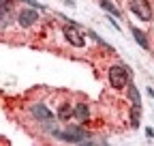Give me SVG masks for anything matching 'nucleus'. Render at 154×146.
Returning a JSON list of instances; mask_svg holds the SVG:
<instances>
[{
    "mask_svg": "<svg viewBox=\"0 0 154 146\" xmlns=\"http://www.w3.org/2000/svg\"><path fill=\"white\" fill-rule=\"evenodd\" d=\"M51 133H56L58 138H62V140H66V142H86L88 140V133H84V131H79V129H69V131H54L51 129Z\"/></svg>",
    "mask_w": 154,
    "mask_h": 146,
    "instance_id": "obj_4",
    "label": "nucleus"
},
{
    "mask_svg": "<svg viewBox=\"0 0 154 146\" xmlns=\"http://www.w3.org/2000/svg\"><path fill=\"white\" fill-rule=\"evenodd\" d=\"M128 7H131V11L137 15L139 20H143V22L152 20V7L148 5V0H131Z\"/></svg>",
    "mask_w": 154,
    "mask_h": 146,
    "instance_id": "obj_2",
    "label": "nucleus"
},
{
    "mask_svg": "<svg viewBox=\"0 0 154 146\" xmlns=\"http://www.w3.org/2000/svg\"><path fill=\"white\" fill-rule=\"evenodd\" d=\"M88 116H90L88 105H86V103H77V105H75V112H73V118H77L79 122H86Z\"/></svg>",
    "mask_w": 154,
    "mask_h": 146,
    "instance_id": "obj_7",
    "label": "nucleus"
},
{
    "mask_svg": "<svg viewBox=\"0 0 154 146\" xmlns=\"http://www.w3.org/2000/svg\"><path fill=\"white\" fill-rule=\"evenodd\" d=\"M131 32H133V36H135V41H137L143 49H150V43H148V39H146V34H143L139 28H133Z\"/></svg>",
    "mask_w": 154,
    "mask_h": 146,
    "instance_id": "obj_9",
    "label": "nucleus"
},
{
    "mask_svg": "<svg viewBox=\"0 0 154 146\" xmlns=\"http://www.w3.org/2000/svg\"><path fill=\"white\" fill-rule=\"evenodd\" d=\"M75 112V107H71V103H62L60 107H58V118L60 120H69Z\"/></svg>",
    "mask_w": 154,
    "mask_h": 146,
    "instance_id": "obj_8",
    "label": "nucleus"
},
{
    "mask_svg": "<svg viewBox=\"0 0 154 146\" xmlns=\"http://www.w3.org/2000/svg\"><path fill=\"white\" fill-rule=\"evenodd\" d=\"M101 7H103L105 11H109V13H111V17H120V11L116 9V7L109 2V0H101Z\"/></svg>",
    "mask_w": 154,
    "mask_h": 146,
    "instance_id": "obj_11",
    "label": "nucleus"
},
{
    "mask_svg": "<svg viewBox=\"0 0 154 146\" xmlns=\"http://www.w3.org/2000/svg\"><path fill=\"white\" fill-rule=\"evenodd\" d=\"M139 114H141L139 105H133V107H131V125H133V127H139Z\"/></svg>",
    "mask_w": 154,
    "mask_h": 146,
    "instance_id": "obj_10",
    "label": "nucleus"
},
{
    "mask_svg": "<svg viewBox=\"0 0 154 146\" xmlns=\"http://www.w3.org/2000/svg\"><path fill=\"white\" fill-rule=\"evenodd\" d=\"M62 32H64L66 41H69L71 45H75V47H84V45H86L84 32H79V28H77V26H73V24H66V26L62 28Z\"/></svg>",
    "mask_w": 154,
    "mask_h": 146,
    "instance_id": "obj_3",
    "label": "nucleus"
},
{
    "mask_svg": "<svg viewBox=\"0 0 154 146\" xmlns=\"http://www.w3.org/2000/svg\"><path fill=\"white\" fill-rule=\"evenodd\" d=\"M128 95H131L133 105H139V93H137V88H135L133 84H128Z\"/></svg>",
    "mask_w": 154,
    "mask_h": 146,
    "instance_id": "obj_12",
    "label": "nucleus"
},
{
    "mask_svg": "<svg viewBox=\"0 0 154 146\" xmlns=\"http://www.w3.org/2000/svg\"><path fill=\"white\" fill-rule=\"evenodd\" d=\"M30 114H32L36 120H41V122H49V120H54V114L49 112L45 105H41V103H38V105H32Z\"/></svg>",
    "mask_w": 154,
    "mask_h": 146,
    "instance_id": "obj_6",
    "label": "nucleus"
},
{
    "mask_svg": "<svg viewBox=\"0 0 154 146\" xmlns=\"http://www.w3.org/2000/svg\"><path fill=\"white\" fill-rule=\"evenodd\" d=\"M36 20H38V11L36 9H22L17 13V22H19V26H24V28L32 26Z\"/></svg>",
    "mask_w": 154,
    "mask_h": 146,
    "instance_id": "obj_5",
    "label": "nucleus"
},
{
    "mask_svg": "<svg viewBox=\"0 0 154 146\" xmlns=\"http://www.w3.org/2000/svg\"><path fill=\"white\" fill-rule=\"evenodd\" d=\"M109 84L113 88H124L131 84V73L124 65H113L109 69Z\"/></svg>",
    "mask_w": 154,
    "mask_h": 146,
    "instance_id": "obj_1",
    "label": "nucleus"
}]
</instances>
